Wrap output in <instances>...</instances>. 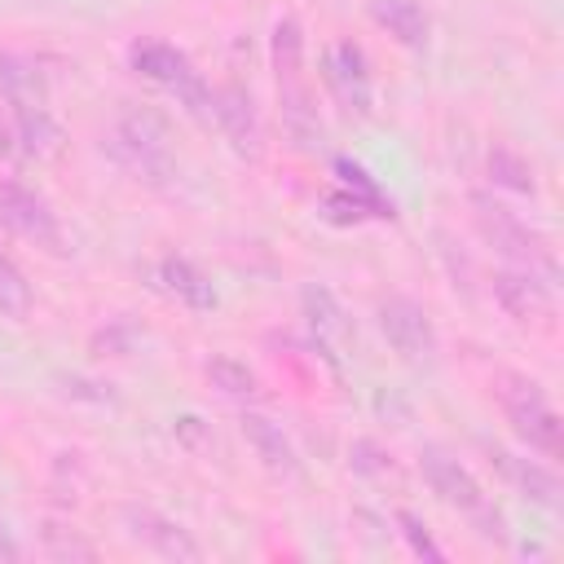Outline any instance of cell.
<instances>
[{"mask_svg":"<svg viewBox=\"0 0 564 564\" xmlns=\"http://www.w3.org/2000/svg\"><path fill=\"white\" fill-rule=\"evenodd\" d=\"M471 216H476L480 238H485L502 260H511L516 269H524V273H533V278H542V282H555V278H560V260H555L551 242H546L538 229H529L511 207H502V203L489 198V194H476V198H471Z\"/></svg>","mask_w":564,"mask_h":564,"instance_id":"7a4b0ae2","label":"cell"},{"mask_svg":"<svg viewBox=\"0 0 564 564\" xmlns=\"http://www.w3.org/2000/svg\"><path fill=\"white\" fill-rule=\"evenodd\" d=\"M0 154H13V137L4 132V123H0Z\"/></svg>","mask_w":564,"mask_h":564,"instance_id":"f1b7e54d","label":"cell"},{"mask_svg":"<svg viewBox=\"0 0 564 564\" xmlns=\"http://www.w3.org/2000/svg\"><path fill=\"white\" fill-rule=\"evenodd\" d=\"M494 300L502 304V313L520 326H551L555 317V300H551V282L524 273V269H507L494 278Z\"/></svg>","mask_w":564,"mask_h":564,"instance_id":"ba28073f","label":"cell"},{"mask_svg":"<svg viewBox=\"0 0 564 564\" xmlns=\"http://www.w3.org/2000/svg\"><path fill=\"white\" fill-rule=\"evenodd\" d=\"M379 330L405 361H432V352H436V330L410 295H388L379 304Z\"/></svg>","mask_w":564,"mask_h":564,"instance_id":"52a82bcc","label":"cell"},{"mask_svg":"<svg viewBox=\"0 0 564 564\" xmlns=\"http://www.w3.org/2000/svg\"><path fill=\"white\" fill-rule=\"evenodd\" d=\"M273 75H278V101H282V128L300 150L322 145V123L313 106V88L304 79V35L295 18H278L273 26Z\"/></svg>","mask_w":564,"mask_h":564,"instance_id":"6da1fadb","label":"cell"},{"mask_svg":"<svg viewBox=\"0 0 564 564\" xmlns=\"http://www.w3.org/2000/svg\"><path fill=\"white\" fill-rule=\"evenodd\" d=\"M0 225H9L18 238H26V242H35L44 251H66L53 207L40 194H31V189H22L13 181H0Z\"/></svg>","mask_w":564,"mask_h":564,"instance_id":"8992f818","label":"cell"},{"mask_svg":"<svg viewBox=\"0 0 564 564\" xmlns=\"http://www.w3.org/2000/svg\"><path fill=\"white\" fill-rule=\"evenodd\" d=\"M348 458H352V471H361V476H375V480H388V476H397V467H392V454H383L375 441H357V445L348 449Z\"/></svg>","mask_w":564,"mask_h":564,"instance_id":"d4e9b609","label":"cell"},{"mask_svg":"<svg viewBox=\"0 0 564 564\" xmlns=\"http://www.w3.org/2000/svg\"><path fill=\"white\" fill-rule=\"evenodd\" d=\"M242 436H247V445L256 449V458H260L269 471H278V476H295V471H300V458H295L286 432H282L273 419L247 410V414H242Z\"/></svg>","mask_w":564,"mask_h":564,"instance_id":"4fadbf2b","label":"cell"},{"mask_svg":"<svg viewBox=\"0 0 564 564\" xmlns=\"http://www.w3.org/2000/svg\"><path fill=\"white\" fill-rule=\"evenodd\" d=\"M31 282L22 278V269L0 251V317L9 322H26L31 317Z\"/></svg>","mask_w":564,"mask_h":564,"instance_id":"ac0fdd59","label":"cell"},{"mask_svg":"<svg viewBox=\"0 0 564 564\" xmlns=\"http://www.w3.org/2000/svg\"><path fill=\"white\" fill-rule=\"evenodd\" d=\"M304 313H308L317 335H339L344 330V313H339V304H335V295L326 286H308L304 291Z\"/></svg>","mask_w":564,"mask_h":564,"instance_id":"603a6c76","label":"cell"},{"mask_svg":"<svg viewBox=\"0 0 564 564\" xmlns=\"http://www.w3.org/2000/svg\"><path fill=\"white\" fill-rule=\"evenodd\" d=\"M397 524H401V533H405V542H410V551H414V555H423V560H445V551L432 542V533H427V524H423L419 516L397 511Z\"/></svg>","mask_w":564,"mask_h":564,"instance_id":"484cf974","label":"cell"},{"mask_svg":"<svg viewBox=\"0 0 564 564\" xmlns=\"http://www.w3.org/2000/svg\"><path fill=\"white\" fill-rule=\"evenodd\" d=\"M159 282H163V291L167 295H176L185 308H194V313H207V308H216V291H212V282H207V273H198L189 260H181V256H167L163 264H159Z\"/></svg>","mask_w":564,"mask_h":564,"instance_id":"9a60e30c","label":"cell"},{"mask_svg":"<svg viewBox=\"0 0 564 564\" xmlns=\"http://www.w3.org/2000/svg\"><path fill=\"white\" fill-rule=\"evenodd\" d=\"M335 176H339V189H348L352 198H361V203L370 207V216H379V220L392 216V198H383V189L375 185V176H370L366 167L339 159V163H335Z\"/></svg>","mask_w":564,"mask_h":564,"instance_id":"d6986e66","label":"cell"},{"mask_svg":"<svg viewBox=\"0 0 564 564\" xmlns=\"http://www.w3.org/2000/svg\"><path fill=\"white\" fill-rule=\"evenodd\" d=\"M419 467H423V480L432 485V494H436L445 507L463 511L485 538H502V516L494 511V502L485 498V489L476 485V476H471L458 458H449L445 449L427 445V449L419 454Z\"/></svg>","mask_w":564,"mask_h":564,"instance_id":"5b68a950","label":"cell"},{"mask_svg":"<svg viewBox=\"0 0 564 564\" xmlns=\"http://www.w3.org/2000/svg\"><path fill=\"white\" fill-rule=\"evenodd\" d=\"M216 128L229 137V145H234L242 159H260V123H256L251 97H247L238 84L216 88Z\"/></svg>","mask_w":564,"mask_h":564,"instance_id":"7c38bea8","label":"cell"},{"mask_svg":"<svg viewBox=\"0 0 564 564\" xmlns=\"http://www.w3.org/2000/svg\"><path fill=\"white\" fill-rule=\"evenodd\" d=\"M322 216L335 220V225H361V220H370V207L361 198H352L348 189H330L322 198Z\"/></svg>","mask_w":564,"mask_h":564,"instance_id":"cb8c5ba5","label":"cell"},{"mask_svg":"<svg viewBox=\"0 0 564 564\" xmlns=\"http://www.w3.org/2000/svg\"><path fill=\"white\" fill-rule=\"evenodd\" d=\"M128 62H132V70H137V75H145V79L163 84L167 93H172V88H176L181 79H189V75H194L189 57H185L181 48L163 44V40H141V44H132Z\"/></svg>","mask_w":564,"mask_h":564,"instance_id":"5bb4252c","label":"cell"},{"mask_svg":"<svg viewBox=\"0 0 564 564\" xmlns=\"http://www.w3.org/2000/svg\"><path fill=\"white\" fill-rule=\"evenodd\" d=\"M0 560H18V542L9 538V529L0 524Z\"/></svg>","mask_w":564,"mask_h":564,"instance_id":"83f0119b","label":"cell"},{"mask_svg":"<svg viewBox=\"0 0 564 564\" xmlns=\"http://www.w3.org/2000/svg\"><path fill=\"white\" fill-rule=\"evenodd\" d=\"M123 524H128V533H132L141 546L159 551L163 560H198V555H203L198 542L189 538V529H181L176 520H167V516H159V511H150V507H128V511H123Z\"/></svg>","mask_w":564,"mask_h":564,"instance_id":"8fae6325","label":"cell"},{"mask_svg":"<svg viewBox=\"0 0 564 564\" xmlns=\"http://www.w3.org/2000/svg\"><path fill=\"white\" fill-rule=\"evenodd\" d=\"M106 150L115 154L119 167H128L137 181L145 185H167L172 176V159H167V128L159 115L150 110H128L115 132L106 137Z\"/></svg>","mask_w":564,"mask_h":564,"instance_id":"277c9868","label":"cell"},{"mask_svg":"<svg viewBox=\"0 0 564 564\" xmlns=\"http://www.w3.org/2000/svg\"><path fill=\"white\" fill-rule=\"evenodd\" d=\"M176 436H181L194 454H207V449H212V436H207V427H203V419H198V414L176 419Z\"/></svg>","mask_w":564,"mask_h":564,"instance_id":"4316f807","label":"cell"},{"mask_svg":"<svg viewBox=\"0 0 564 564\" xmlns=\"http://www.w3.org/2000/svg\"><path fill=\"white\" fill-rule=\"evenodd\" d=\"M370 13L405 48H423L427 44V13H423L419 0H370Z\"/></svg>","mask_w":564,"mask_h":564,"instance_id":"2e32d148","label":"cell"},{"mask_svg":"<svg viewBox=\"0 0 564 564\" xmlns=\"http://www.w3.org/2000/svg\"><path fill=\"white\" fill-rule=\"evenodd\" d=\"M322 70H326V84H330V93L339 97L344 110L370 115V97H375V93H370V70H366V53H361L352 40L326 44Z\"/></svg>","mask_w":564,"mask_h":564,"instance_id":"9c48e42d","label":"cell"},{"mask_svg":"<svg viewBox=\"0 0 564 564\" xmlns=\"http://www.w3.org/2000/svg\"><path fill=\"white\" fill-rule=\"evenodd\" d=\"M0 93L9 106H31V101H48L44 75L35 70V62H26L22 53L0 48Z\"/></svg>","mask_w":564,"mask_h":564,"instance_id":"e0dca14e","label":"cell"},{"mask_svg":"<svg viewBox=\"0 0 564 564\" xmlns=\"http://www.w3.org/2000/svg\"><path fill=\"white\" fill-rule=\"evenodd\" d=\"M207 379H212L225 397H256V375H251L242 361H234V357H212V361H207Z\"/></svg>","mask_w":564,"mask_h":564,"instance_id":"44dd1931","label":"cell"},{"mask_svg":"<svg viewBox=\"0 0 564 564\" xmlns=\"http://www.w3.org/2000/svg\"><path fill=\"white\" fill-rule=\"evenodd\" d=\"M489 181L511 189V194H533V167L516 150H507V145L489 150Z\"/></svg>","mask_w":564,"mask_h":564,"instance_id":"ffe728a7","label":"cell"},{"mask_svg":"<svg viewBox=\"0 0 564 564\" xmlns=\"http://www.w3.org/2000/svg\"><path fill=\"white\" fill-rule=\"evenodd\" d=\"M40 542H44V555H53V560H97L93 542H84L75 529H62L53 520L40 529Z\"/></svg>","mask_w":564,"mask_h":564,"instance_id":"7402d4cb","label":"cell"},{"mask_svg":"<svg viewBox=\"0 0 564 564\" xmlns=\"http://www.w3.org/2000/svg\"><path fill=\"white\" fill-rule=\"evenodd\" d=\"M498 405H502L511 432L529 449H538L546 458H560V449H564V423H560L555 405L546 401V392L529 375H516V370L498 375Z\"/></svg>","mask_w":564,"mask_h":564,"instance_id":"3957f363","label":"cell"},{"mask_svg":"<svg viewBox=\"0 0 564 564\" xmlns=\"http://www.w3.org/2000/svg\"><path fill=\"white\" fill-rule=\"evenodd\" d=\"M489 463L498 467V476L511 485V489H520L529 502H538V507H546V511H555L560 502H564V489H560V476L551 471V467H542V463H533V458H520V454H511V449H489Z\"/></svg>","mask_w":564,"mask_h":564,"instance_id":"30bf717a","label":"cell"}]
</instances>
